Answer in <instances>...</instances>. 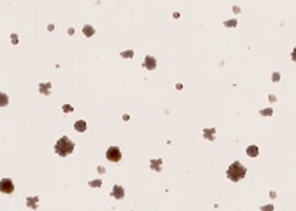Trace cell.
Listing matches in <instances>:
<instances>
[{"mask_svg":"<svg viewBox=\"0 0 296 211\" xmlns=\"http://www.w3.org/2000/svg\"><path fill=\"white\" fill-rule=\"evenodd\" d=\"M56 153L60 154L61 157H65L68 156V154H70L73 151H74V143L73 141H70L69 137L63 136L61 137L60 140H58L57 143H56Z\"/></svg>","mask_w":296,"mask_h":211,"instance_id":"obj_1","label":"cell"},{"mask_svg":"<svg viewBox=\"0 0 296 211\" xmlns=\"http://www.w3.org/2000/svg\"><path fill=\"white\" fill-rule=\"evenodd\" d=\"M244 176H246V168L241 162H238V161L233 162L229 166V169H227V177L233 182H238Z\"/></svg>","mask_w":296,"mask_h":211,"instance_id":"obj_2","label":"cell"},{"mask_svg":"<svg viewBox=\"0 0 296 211\" xmlns=\"http://www.w3.org/2000/svg\"><path fill=\"white\" fill-rule=\"evenodd\" d=\"M106 156H107V158H109L110 161H112V162H118V161L122 158V153H120V151H119V148H116V146H111V148H109Z\"/></svg>","mask_w":296,"mask_h":211,"instance_id":"obj_3","label":"cell"},{"mask_svg":"<svg viewBox=\"0 0 296 211\" xmlns=\"http://www.w3.org/2000/svg\"><path fill=\"white\" fill-rule=\"evenodd\" d=\"M0 189H1V191L6 193V194L13 193V190H15L13 182H12L9 178H3V180H1V183H0Z\"/></svg>","mask_w":296,"mask_h":211,"instance_id":"obj_4","label":"cell"},{"mask_svg":"<svg viewBox=\"0 0 296 211\" xmlns=\"http://www.w3.org/2000/svg\"><path fill=\"white\" fill-rule=\"evenodd\" d=\"M144 67L148 69V70H153V69L156 67V60L153 57H146V60H144Z\"/></svg>","mask_w":296,"mask_h":211,"instance_id":"obj_5","label":"cell"},{"mask_svg":"<svg viewBox=\"0 0 296 211\" xmlns=\"http://www.w3.org/2000/svg\"><path fill=\"white\" fill-rule=\"evenodd\" d=\"M112 197L116 198V199H122L124 197V190L122 186H114L112 189Z\"/></svg>","mask_w":296,"mask_h":211,"instance_id":"obj_6","label":"cell"},{"mask_svg":"<svg viewBox=\"0 0 296 211\" xmlns=\"http://www.w3.org/2000/svg\"><path fill=\"white\" fill-rule=\"evenodd\" d=\"M37 202H38V197H28L26 198V205H28V207L33 208V210H36L37 208Z\"/></svg>","mask_w":296,"mask_h":211,"instance_id":"obj_7","label":"cell"},{"mask_svg":"<svg viewBox=\"0 0 296 211\" xmlns=\"http://www.w3.org/2000/svg\"><path fill=\"white\" fill-rule=\"evenodd\" d=\"M74 128L77 129L78 132H85L86 131V123H85L84 120H78L74 124Z\"/></svg>","mask_w":296,"mask_h":211,"instance_id":"obj_8","label":"cell"},{"mask_svg":"<svg viewBox=\"0 0 296 211\" xmlns=\"http://www.w3.org/2000/svg\"><path fill=\"white\" fill-rule=\"evenodd\" d=\"M50 87H52L50 83H41L40 85V92H42L44 95H49V92H50Z\"/></svg>","mask_w":296,"mask_h":211,"instance_id":"obj_9","label":"cell"},{"mask_svg":"<svg viewBox=\"0 0 296 211\" xmlns=\"http://www.w3.org/2000/svg\"><path fill=\"white\" fill-rule=\"evenodd\" d=\"M246 153L249 154L250 157H256L258 156V153H259V151H258V146H255V145H251V146H249L247 148V151H246Z\"/></svg>","mask_w":296,"mask_h":211,"instance_id":"obj_10","label":"cell"},{"mask_svg":"<svg viewBox=\"0 0 296 211\" xmlns=\"http://www.w3.org/2000/svg\"><path fill=\"white\" fill-rule=\"evenodd\" d=\"M214 133H216V129H214V128H206L204 131V136L206 137L208 140H213V139H214Z\"/></svg>","mask_w":296,"mask_h":211,"instance_id":"obj_11","label":"cell"},{"mask_svg":"<svg viewBox=\"0 0 296 211\" xmlns=\"http://www.w3.org/2000/svg\"><path fill=\"white\" fill-rule=\"evenodd\" d=\"M151 168L156 171L161 170V160H152L151 161Z\"/></svg>","mask_w":296,"mask_h":211,"instance_id":"obj_12","label":"cell"},{"mask_svg":"<svg viewBox=\"0 0 296 211\" xmlns=\"http://www.w3.org/2000/svg\"><path fill=\"white\" fill-rule=\"evenodd\" d=\"M82 31H84V34L85 36H87V37H91L93 34H94V28L90 26V25H85Z\"/></svg>","mask_w":296,"mask_h":211,"instance_id":"obj_13","label":"cell"},{"mask_svg":"<svg viewBox=\"0 0 296 211\" xmlns=\"http://www.w3.org/2000/svg\"><path fill=\"white\" fill-rule=\"evenodd\" d=\"M122 57H128V58H132L134 57V51L132 50H128V51H123V53H120Z\"/></svg>","mask_w":296,"mask_h":211,"instance_id":"obj_14","label":"cell"},{"mask_svg":"<svg viewBox=\"0 0 296 211\" xmlns=\"http://www.w3.org/2000/svg\"><path fill=\"white\" fill-rule=\"evenodd\" d=\"M237 25V20H229L225 21V26H235Z\"/></svg>","mask_w":296,"mask_h":211,"instance_id":"obj_15","label":"cell"},{"mask_svg":"<svg viewBox=\"0 0 296 211\" xmlns=\"http://www.w3.org/2000/svg\"><path fill=\"white\" fill-rule=\"evenodd\" d=\"M262 211H274V206L272 205H267V206H263V207H260Z\"/></svg>","mask_w":296,"mask_h":211,"instance_id":"obj_16","label":"cell"},{"mask_svg":"<svg viewBox=\"0 0 296 211\" xmlns=\"http://www.w3.org/2000/svg\"><path fill=\"white\" fill-rule=\"evenodd\" d=\"M90 186H97V187H99V186L102 185V181L101 180H97V181H91V182L89 183Z\"/></svg>","mask_w":296,"mask_h":211,"instance_id":"obj_17","label":"cell"},{"mask_svg":"<svg viewBox=\"0 0 296 211\" xmlns=\"http://www.w3.org/2000/svg\"><path fill=\"white\" fill-rule=\"evenodd\" d=\"M262 115H271L272 114V108H267V110H262L260 111Z\"/></svg>","mask_w":296,"mask_h":211,"instance_id":"obj_18","label":"cell"},{"mask_svg":"<svg viewBox=\"0 0 296 211\" xmlns=\"http://www.w3.org/2000/svg\"><path fill=\"white\" fill-rule=\"evenodd\" d=\"M62 110H63V112H70V111H73V107H70L69 104H66V106H63L62 107Z\"/></svg>","mask_w":296,"mask_h":211,"instance_id":"obj_19","label":"cell"},{"mask_svg":"<svg viewBox=\"0 0 296 211\" xmlns=\"http://www.w3.org/2000/svg\"><path fill=\"white\" fill-rule=\"evenodd\" d=\"M1 98H3V102H1V106H7V95L6 94H1Z\"/></svg>","mask_w":296,"mask_h":211,"instance_id":"obj_20","label":"cell"},{"mask_svg":"<svg viewBox=\"0 0 296 211\" xmlns=\"http://www.w3.org/2000/svg\"><path fill=\"white\" fill-rule=\"evenodd\" d=\"M279 78H280L279 73H274V75H272V81H279Z\"/></svg>","mask_w":296,"mask_h":211,"instance_id":"obj_21","label":"cell"},{"mask_svg":"<svg viewBox=\"0 0 296 211\" xmlns=\"http://www.w3.org/2000/svg\"><path fill=\"white\" fill-rule=\"evenodd\" d=\"M11 37H12V40H13V44H17V36H16V34H12Z\"/></svg>","mask_w":296,"mask_h":211,"instance_id":"obj_22","label":"cell"},{"mask_svg":"<svg viewBox=\"0 0 296 211\" xmlns=\"http://www.w3.org/2000/svg\"><path fill=\"white\" fill-rule=\"evenodd\" d=\"M292 60L296 62V48L293 49V51H292Z\"/></svg>","mask_w":296,"mask_h":211,"instance_id":"obj_23","label":"cell"},{"mask_svg":"<svg viewBox=\"0 0 296 211\" xmlns=\"http://www.w3.org/2000/svg\"><path fill=\"white\" fill-rule=\"evenodd\" d=\"M98 169H99V173H103V168H102V166H99Z\"/></svg>","mask_w":296,"mask_h":211,"instance_id":"obj_24","label":"cell"},{"mask_svg":"<svg viewBox=\"0 0 296 211\" xmlns=\"http://www.w3.org/2000/svg\"><path fill=\"white\" fill-rule=\"evenodd\" d=\"M123 119H124V120H128V119H130V116H128V115H124Z\"/></svg>","mask_w":296,"mask_h":211,"instance_id":"obj_25","label":"cell"}]
</instances>
